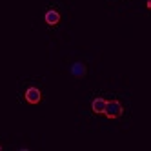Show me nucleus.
I'll use <instances>...</instances> for the list:
<instances>
[{"label":"nucleus","mask_w":151,"mask_h":151,"mask_svg":"<svg viewBox=\"0 0 151 151\" xmlns=\"http://www.w3.org/2000/svg\"><path fill=\"white\" fill-rule=\"evenodd\" d=\"M122 113H124V107H122V104L118 102V100H109V102L106 100L104 115H106L107 118H118Z\"/></svg>","instance_id":"nucleus-1"},{"label":"nucleus","mask_w":151,"mask_h":151,"mask_svg":"<svg viewBox=\"0 0 151 151\" xmlns=\"http://www.w3.org/2000/svg\"><path fill=\"white\" fill-rule=\"evenodd\" d=\"M24 99L29 102V104H38L40 99H42V93L38 88H27L26 93H24Z\"/></svg>","instance_id":"nucleus-2"},{"label":"nucleus","mask_w":151,"mask_h":151,"mask_svg":"<svg viewBox=\"0 0 151 151\" xmlns=\"http://www.w3.org/2000/svg\"><path fill=\"white\" fill-rule=\"evenodd\" d=\"M71 75L75 78H82L84 75H86V66L82 62H75L73 66H71Z\"/></svg>","instance_id":"nucleus-3"},{"label":"nucleus","mask_w":151,"mask_h":151,"mask_svg":"<svg viewBox=\"0 0 151 151\" xmlns=\"http://www.w3.org/2000/svg\"><path fill=\"white\" fill-rule=\"evenodd\" d=\"M44 20L49 26H55V24H58L60 15H58V11H55V9H49V11H46V15H44Z\"/></svg>","instance_id":"nucleus-4"},{"label":"nucleus","mask_w":151,"mask_h":151,"mask_svg":"<svg viewBox=\"0 0 151 151\" xmlns=\"http://www.w3.org/2000/svg\"><path fill=\"white\" fill-rule=\"evenodd\" d=\"M91 107L95 113H104V107H106V100L100 99V96H96V99L91 102Z\"/></svg>","instance_id":"nucleus-5"}]
</instances>
